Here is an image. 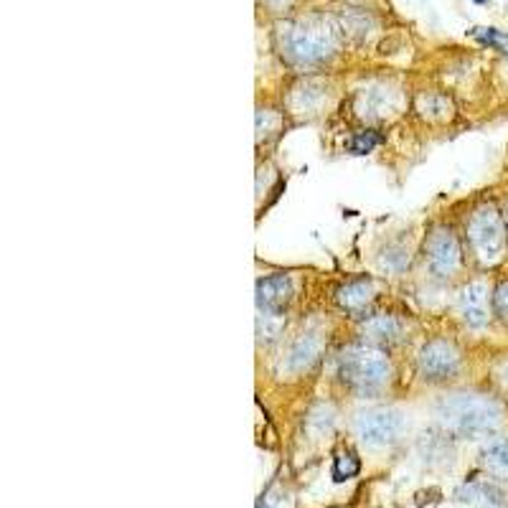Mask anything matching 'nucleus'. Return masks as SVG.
<instances>
[{"instance_id":"f257e3e1","label":"nucleus","mask_w":508,"mask_h":508,"mask_svg":"<svg viewBox=\"0 0 508 508\" xmlns=\"http://www.w3.org/2000/svg\"><path fill=\"white\" fill-rule=\"evenodd\" d=\"M442 427L458 438H488L503 425L501 404L481 394H452L438 404Z\"/></svg>"},{"instance_id":"f03ea898","label":"nucleus","mask_w":508,"mask_h":508,"mask_svg":"<svg viewBox=\"0 0 508 508\" xmlns=\"http://www.w3.org/2000/svg\"><path fill=\"white\" fill-rule=\"evenodd\" d=\"M338 377L356 391H374L389 378V361L378 348L351 346L338 358Z\"/></svg>"},{"instance_id":"7ed1b4c3","label":"nucleus","mask_w":508,"mask_h":508,"mask_svg":"<svg viewBox=\"0 0 508 508\" xmlns=\"http://www.w3.org/2000/svg\"><path fill=\"white\" fill-rule=\"evenodd\" d=\"M468 239L471 247L478 254V260L485 264H493L506 254L508 232L503 216L493 206H483L473 213L471 224H468Z\"/></svg>"},{"instance_id":"20e7f679","label":"nucleus","mask_w":508,"mask_h":508,"mask_svg":"<svg viewBox=\"0 0 508 508\" xmlns=\"http://www.w3.org/2000/svg\"><path fill=\"white\" fill-rule=\"evenodd\" d=\"M404 430L402 414L394 410H367L358 412L354 420L356 438L368 448H387L394 445Z\"/></svg>"},{"instance_id":"39448f33","label":"nucleus","mask_w":508,"mask_h":508,"mask_svg":"<svg viewBox=\"0 0 508 508\" xmlns=\"http://www.w3.org/2000/svg\"><path fill=\"white\" fill-rule=\"evenodd\" d=\"M461 368V354L448 341H430L420 351V374L427 381H448Z\"/></svg>"},{"instance_id":"423d86ee","label":"nucleus","mask_w":508,"mask_h":508,"mask_svg":"<svg viewBox=\"0 0 508 508\" xmlns=\"http://www.w3.org/2000/svg\"><path fill=\"white\" fill-rule=\"evenodd\" d=\"M427 264L438 277H450L461 267V244L448 226H438L427 242Z\"/></svg>"},{"instance_id":"0eeeda50","label":"nucleus","mask_w":508,"mask_h":508,"mask_svg":"<svg viewBox=\"0 0 508 508\" xmlns=\"http://www.w3.org/2000/svg\"><path fill=\"white\" fill-rule=\"evenodd\" d=\"M293 300V283L285 275H270L257 283V307L260 313L283 316Z\"/></svg>"},{"instance_id":"6e6552de","label":"nucleus","mask_w":508,"mask_h":508,"mask_svg":"<svg viewBox=\"0 0 508 508\" xmlns=\"http://www.w3.org/2000/svg\"><path fill=\"white\" fill-rule=\"evenodd\" d=\"M461 316L468 326L483 328L491 318V295L483 283H471L461 293Z\"/></svg>"},{"instance_id":"1a4fd4ad","label":"nucleus","mask_w":508,"mask_h":508,"mask_svg":"<svg viewBox=\"0 0 508 508\" xmlns=\"http://www.w3.org/2000/svg\"><path fill=\"white\" fill-rule=\"evenodd\" d=\"M462 503L471 508H508V493L496 483H485V481H471L461 488L458 493Z\"/></svg>"},{"instance_id":"9d476101","label":"nucleus","mask_w":508,"mask_h":508,"mask_svg":"<svg viewBox=\"0 0 508 508\" xmlns=\"http://www.w3.org/2000/svg\"><path fill=\"white\" fill-rule=\"evenodd\" d=\"M374 297H377V287L371 280H351V283H346L343 287H338V306L343 310H348V313H354V316H364L371 303H374Z\"/></svg>"},{"instance_id":"9b49d317","label":"nucleus","mask_w":508,"mask_h":508,"mask_svg":"<svg viewBox=\"0 0 508 508\" xmlns=\"http://www.w3.org/2000/svg\"><path fill=\"white\" fill-rule=\"evenodd\" d=\"M320 354V341L316 336H303L293 343L290 354H287V367L293 371H307L316 364V358Z\"/></svg>"},{"instance_id":"f8f14e48","label":"nucleus","mask_w":508,"mask_h":508,"mask_svg":"<svg viewBox=\"0 0 508 508\" xmlns=\"http://www.w3.org/2000/svg\"><path fill=\"white\" fill-rule=\"evenodd\" d=\"M481 462L491 473L508 475V440L506 438H493L485 442V448L481 450Z\"/></svg>"},{"instance_id":"ddd939ff","label":"nucleus","mask_w":508,"mask_h":508,"mask_svg":"<svg viewBox=\"0 0 508 508\" xmlns=\"http://www.w3.org/2000/svg\"><path fill=\"white\" fill-rule=\"evenodd\" d=\"M290 51L300 61H320L328 54V44H326V38L316 34H297L290 44Z\"/></svg>"},{"instance_id":"4468645a","label":"nucleus","mask_w":508,"mask_h":508,"mask_svg":"<svg viewBox=\"0 0 508 508\" xmlns=\"http://www.w3.org/2000/svg\"><path fill=\"white\" fill-rule=\"evenodd\" d=\"M364 333H367L368 338H374V341L394 343L399 341V336H402V326H399V320L394 318V316H377V318L367 320Z\"/></svg>"},{"instance_id":"2eb2a0df","label":"nucleus","mask_w":508,"mask_h":508,"mask_svg":"<svg viewBox=\"0 0 508 508\" xmlns=\"http://www.w3.org/2000/svg\"><path fill=\"white\" fill-rule=\"evenodd\" d=\"M420 452H422V458H425V462H430V465L450 461V455H452L448 442L442 438H438V435H425V438L420 440Z\"/></svg>"},{"instance_id":"dca6fc26","label":"nucleus","mask_w":508,"mask_h":508,"mask_svg":"<svg viewBox=\"0 0 508 508\" xmlns=\"http://www.w3.org/2000/svg\"><path fill=\"white\" fill-rule=\"evenodd\" d=\"M358 471H361V462H358V458H356L354 452H341V455L336 458V462H333V478H336L338 483L358 475Z\"/></svg>"},{"instance_id":"f3484780","label":"nucleus","mask_w":508,"mask_h":508,"mask_svg":"<svg viewBox=\"0 0 508 508\" xmlns=\"http://www.w3.org/2000/svg\"><path fill=\"white\" fill-rule=\"evenodd\" d=\"M471 34H473V38H478L481 44H485V47H493L498 48V51L508 54V34H501L496 28H473Z\"/></svg>"},{"instance_id":"a211bd4d","label":"nucleus","mask_w":508,"mask_h":508,"mask_svg":"<svg viewBox=\"0 0 508 508\" xmlns=\"http://www.w3.org/2000/svg\"><path fill=\"white\" fill-rule=\"evenodd\" d=\"M378 142H381L378 132H374V130L358 132V135H354V138H351V142H348V150H351L354 155H367V153H371L374 148H377Z\"/></svg>"},{"instance_id":"6ab92c4d","label":"nucleus","mask_w":508,"mask_h":508,"mask_svg":"<svg viewBox=\"0 0 508 508\" xmlns=\"http://www.w3.org/2000/svg\"><path fill=\"white\" fill-rule=\"evenodd\" d=\"M493 306H496V313L501 318L508 323V280L501 283L496 287V295H493Z\"/></svg>"},{"instance_id":"aec40b11","label":"nucleus","mask_w":508,"mask_h":508,"mask_svg":"<svg viewBox=\"0 0 508 508\" xmlns=\"http://www.w3.org/2000/svg\"><path fill=\"white\" fill-rule=\"evenodd\" d=\"M257 508H270V506H267V503H262V501H260V503H257Z\"/></svg>"},{"instance_id":"412c9836","label":"nucleus","mask_w":508,"mask_h":508,"mask_svg":"<svg viewBox=\"0 0 508 508\" xmlns=\"http://www.w3.org/2000/svg\"><path fill=\"white\" fill-rule=\"evenodd\" d=\"M475 3H485V0H475Z\"/></svg>"}]
</instances>
